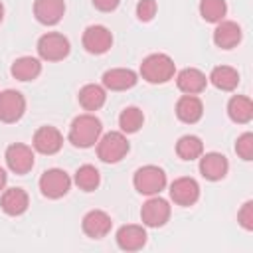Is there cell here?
<instances>
[{"instance_id":"cell-1","label":"cell","mask_w":253,"mask_h":253,"mask_svg":"<svg viewBox=\"0 0 253 253\" xmlns=\"http://www.w3.org/2000/svg\"><path fill=\"white\" fill-rule=\"evenodd\" d=\"M101 132H103V123L95 115L83 113L71 121L67 138L77 148H89L99 140Z\"/></svg>"},{"instance_id":"cell-2","label":"cell","mask_w":253,"mask_h":253,"mask_svg":"<svg viewBox=\"0 0 253 253\" xmlns=\"http://www.w3.org/2000/svg\"><path fill=\"white\" fill-rule=\"evenodd\" d=\"M176 73V65L174 59L166 53H150L142 59L140 63V75L144 81L152 83V85H160V83H168Z\"/></svg>"},{"instance_id":"cell-3","label":"cell","mask_w":253,"mask_h":253,"mask_svg":"<svg viewBox=\"0 0 253 253\" xmlns=\"http://www.w3.org/2000/svg\"><path fill=\"white\" fill-rule=\"evenodd\" d=\"M132 184H134V190L138 194L156 196L166 188V172L160 166L146 164V166H142V168H138L134 172Z\"/></svg>"},{"instance_id":"cell-4","label":"cell","mask_w":253,"mask_h":253,"mask_svg":"<svg viewBox=\"0 0 253 253\" xmlns=\"http://www.w3.org/2000/svg\"><path fill=\"white\" fill-rule=\"evenodd\" d=\"M128 140L125 136V132L119 130H111L103 136H99L97 140V156L107 162V164H115L119 160H123L128 152Z\"/></svg>"},{"instance_id":"cell-5","label":"cell","mask_w":253,"mask_h":253,"mask_svg":"<svg viewBox=\"0 0 253 253\" xmlns=\"http://www.w3.org/2000/svg\"><path fill=\"white\" fill-rule=\"evenodd\" d=\"M38 55L43 61H61L69 55L71 43L63 34L57 32H47L38 40Z\"/></svg>"},{"instance_id":"cell-6","label":"cell","mask_w":253,"mask_h":253,"mask_svg":"<svg viewBox=\"0 0 253 253\" xmlns=\"http://www.w3.org/2000/svg\"><path fill=\"white\" fill-rule=\"evenodd\" d=\"M71 188V178L61 168H49L40 176V192L49 200L63 198Z\"/></svg>"},{"instance_id":"cell-7","label":"cell","mask_w":253,"mask_h":253,"mask_svg":"<svg viewBox=\"0 0 253 253\" xmlns=\"http://www.w3.org/2000/svg\"><path fill=\"white\" fill-rule=\"evenodd\" d=\"M140 219L146 227H162L170 219V204L160 196L148 198L142 204Z\"/></svg>"},{"instance_id":"cell-8","label":"cell","mask_w":253,"mask_h":253,"mask_svg":"<svg viewBox=\"0 0 253 253\" xmlns=\"http://www.w3.org/2000/svg\"><path fill=\"white\" fill-rule=\"evenodd\" d=\"M26 113V99L16 89H6L0 93V121L18 123Z\"/></svg>"},{"instance_id":"cell-9","label":"cell","mask_w":253,"mask_h":253,"mask_svg":"<svg viewBox=\"0 0 253 253\" xmlns=\"http://www.w3.org/2000/svg\"><path fill=\"white\" fill-rule=\"evenodd\" d=\"M6 164L14 174H28L34 168V150L28 144L14 142L6 148Z\"/></svg>"},{"instance_id":"cell-10","label":"cell","mask_w":253,"mask_h":253,"mask_svg":"<svg viewBox=\"0 0 253 253\" xmlns=\"http://www.w3.org/2000/svg\"><path fill=\"white\" fill-rule=\"evenodd\" d=\"M83 47L93 53V55H101V53H107L113 45V34L101 26V24H95V26H89L85 28L83 32Z\"/></svg>"},{"instance_id":"cell-11","label":"cell","mask_w":253,"mask_h":253,"mask_svg":"<svg viewBox=\"0 0 253 253\" xmlns=\"http://www.w3.org/2000/svg\"><path fill=\"white\" fill-rule=\"evenodd\" d=\"M170 198L178 206H184V208L194 206L198 202V198H200V186H198V182L194 178H188V176L176 178L170 184Z\"/></svg>"},{"instance_id":"cell-12","label":"cell","mask_w":253,"mask_h":253,"mask_svg":"<svg viewBox=\"0 0 253 253\" xmlns=\"http://www.w3.org/2000/svg\"><path fill=\"white\" fill-rule=\"evenodd\" d=\"M81 227H83V233L87 237H93V239H103L111 227H113V219L107 211L103 210H91L83 215V221H81Z\"/></svg>"},{"instance_id":"cell-13","label":"cell","mask_w":253,"mask_h":253,"mask_svg":"<svg viewBox=\"0 0 253 253\" xmlns=\"http://www.w3.org/2000/svg\"><path fill=\"white\" fill-rule=\"evenodd\" d=\"M32 144H34V150H38L40 154H47L49 156V154H55V152L61 150L63 136L55 126H40L34 132Z\"/></svg>"},{"instance_id":"cell-14","label":"cell","mask_w":253,"mask_h":253,"mask_svg":"<svg viewBox=\"0 0 253 253\" xmlns=\"http://www.w3.org/2000/svg\"><path fill=\"white\" fill-rule=\"evenodd\" d=\"M227 170H229V162H227V158L223 154H219V152L202 154V158H200V174L206 180L217 182V180L225 178Z\"/></svg>"},{"instance_id":"cell-15","label":"cell","mask_w":253,"mask_h":253,"mask_svg":"<svg viewBox=\"0 0 253 253\" xmlns=\"http://www.w3.org/2000/svg\"><path fill=\"white\" fill-rule=\"evenodd\" d=\"M65 14L63 0H36L34 2V16L43 26H55L61 22Z\"/></svg>"},{"instance_id":"cell-16","label":"cell","mask_w":253,"mask_h":253,"mask_svg":"<svg viewBox=\"0 0 253 253\" xmlns=\"http://www.w3.org/2000/svg\"><path fill=\"white\" fill-rule=\"evenodd\" d=\"M243 38L241 26L237 22L231 20H221L217 22L215 30H213V43L221 49H233Z\"/></svg>"},{"instance_id":"cell-17","label":"cell","mask_w":253,"mask_h":253,"mask_svg":"<svg viewBox=\"0 0 253 253\" xmlns=\"http://www.w3.org/2000/svg\"><path fill=\"white\" fill-rule=\"evenodd\" d=\"M136 81H138V75L126 67H115V69H107L103 73V87L111 89V91L132 89L136 85Z\"/></svg>"},{"instance_id":"cell-18","label":"cell","mask_w":253,"mask_h":253,"mask_svg":"<svg viewBox=\"0 0 253 253\" xmlns=\"http://www.w3.org/2000/svg\"><path fill=\"white\" fill-rule=\"evenodd\" d=\"M144 243H146V229L142 225L128 223L117 231V245L123 251H138L144 247Z\"/></svg>"},{"instance_id":"cell-19","label":"cell","mask_w":253,"mask_h":253,"mask_svg":"<svg viewBox=\"0 0 253 253\" xmlns=\"http://www.w3.org/2000/svg\"><path fill=\"white\" fill-rule=\"evenodd\" d=\"M176 85H178V89H180L182 93H186V95H198V93H202V91L206 89L208 77H206L200 69H196V67H186V69L178 71V75H176Z\"/></svg>"},{"instance_id":"cell-20","label":"cell","mask_w":253,"mask_h":253,"mask_svg":"<svg viewBox=\"0 0 253 253\" xmlns=\"http://www.w3.org/2000/svg\"><path fill=\"white\" fill-rule=\"evenodd\" d=\"M30 206V198L22 188H8L0 198V208L8 215H22Z\"/></svg>"},{"instance_id":"cell-21","label":"cell","mask_w":253,"mask_h":253,"mask_svg":"<svg viewBox=\"0 0 253 253\" xmlns=\"http://www.w3.org/2000/svg\"><path fill=\"white\" fill-rule=\"evenodd\" d=\"M204 115V105L200 101V97L196 95H184L178 99L176 103V117L186 123V125H194L202 119Z\"/></svg>"},{"instance_id":"cell-22","label":"cell","mask_w":253,"mask_h":253,"mask_svg":"<svg viewBox=\"0 0 253 253\" xmlns=\"http://www.w3.org/2000/svg\"><path fill=\"white\" fill-rule=\"evenodd\" d=\"M10 73L14 79L18 81H34L40 73H42V63L38 57H32V55H22L18 57L12 67H10Z\"/></svg>"},{"instance_id":"cell-23","label":"cell","mask_w":253,"mask_h":253,"mask_svg":"<svg viewBox=\"0 0 253 253\" xmlns=\"http://www.w3.org/2000/svg\"><path fill=\"white\" fill-rule=\"evenodd\" d=\"M77 99L85 111H99L107 101V93H105V87L95 85V83H87L79 89Z\"/></svg>"},{"instance_id":"cell-24","label":"cell","mask_w":253,"mask_h":253,"mask_svg":"<svg viewBox=\"0 0 253 253\" xmlns=\"http://www.w3.org/2000/svg\"><path fill=\"white\" fill-rule=\"evenodd\" d=\"M227 115L233 123L245 125L253 119V103L245 95H233L227 103Z\"/></svg>"},{"instance_id":"cell-25","label":"cell","mask_w":253,"mask_h":253,"mask_svg":"<svg viewBox=\"0 0 253 253\" xmlns=\"http://www.w3.org/2000/svg\"><path fill=\"white\" fill-rule=\"evenodd\" d=\"M208 79L219 91H233L239 85V73H237V69H233L229 65H217V67H213Z\"/></svg>"},{"instance_id":"cell-26","label":"cell","mask_w":253,"mask_h":253,"mask_svg":"<svg viewBox=\"0 0 253 253\" xmlns=\"http://www.w3.org/2000/svg\"><path fill=\"white\" fill-rule=\"evenodd\" d=\"M176 154L182 160H196L204 154V142L196 134H184L176 142Z\"/></svg>"},{"instance_id":"cell-27","label":"cell","mask_w":253,"mask_h":253,"mask_svg":"<svg viewBox=\"0 0 253 253\" xmlns=\"http://www.w3.org/2000/svg\"><path fill=\"white\" fill-rule=\"evenodd\" d=\"M73 182L77 184L79 190H83V192H93V190H97L99 184H101V174H99V170H97L95 166L83 164V166H79V168L75 170Z\"/></svg>"},{"instance_id":"cell-28","label":"cell","mask_w":253,"mask_h":253,"mask_svg":"<svg viewBox=\"0 0 253 253\" xmlns=\"http://www.w3.org/2000/svg\"><path fill=\"white\" fill-rule=\"evenodd\" d=\"M142 123H144V113L138 107H126L119 115V126H121V132H125V134L138 132Z\"/></svg>"},{"instance_id":"cell-29","label":"cell","mask_w":253,"mask_h":253,"mask_svg":"<svg viewBox=\"0 0 253 253\" xmlns=\"http://www.w3.org/2000/svg\"><path fill=\"white\" fill-rule=\"evenodd\" d=\"M225 14H227L225 0H200V16L206 22L217 24L225 18Z\"/></svg>"},{"instance_id":"cell-30","label":"cell","mask_w":253,"mask_h":253,"mask_svg":"<svg viewBox=\"0 0 253 253\" xmlns=\"http://www.w3.org/2000/svg\"><path fill=\"white\" fill-rule=\"evenodd\" d=\"M235 152L241 160L249 162L253 160V134L251 132H243L241 136H237V142H235Z\"/></svg>"},{"instance_id":"cell-31","label":"cell","mask_w":253,"mask_h":253,"mask_svg":"<svg viewBox=\"0 0 253 253\" xmlns=\"http://www.w3.org/2000/svg\"><path fill=\"white\" fill-rule=\"evenodd\" d=\"M156 0H138L136 4V16L140 22H150L154 16H156Z\"/></svg>"},{"instance_id":"cell-32","label":"cell","mask_w":253,"mask_h":253,"mask_svg":"<svg viewBox=\"0 0 253 253\" xmlns=\"http://www.w3.org/2000/svg\"><path fill=\"white\" fill-rule=\"evenodd\" d=\"M237 221H239V225H241L243 229H247V231L253 229V202H251V200L245 202V204L241 206V210L237 211Z\"/></svg>"},{"instance_id":"cell-33","label":"cell","mask_w":253,"mask_h":253,"mask_svg":"<svg viewBox=\"0 0 253 253\" xmlns=\"http://www.w3.org/2000/svg\"><path fill=\"white\" fill-rule=\"evenodd\" d=\"M91 2H93V6H95L97 10H101V12H113V10H117L119 4H121V0H91Z\"/></svg>"},{"instance_id":"cell-34","label":"cell","mask_w":253,"mask_h":253,"mask_svg":"<svg viewBox=\"0 0 253 253\" xmlns=\"http://www.w3.org/2000/svg\"><path fill=\"white\" fill-rule=\"evenodd\" d=\"M6 182H8V176H6V172H4V168H0V192L4 190V186H6Z\"/></svg>"},{"instance_id":"cell-35","label":"cell","mask_w":253,"mask_h":253,"mask_svg":"<svg viewBox=\"0 0 253 253\" xmlns=\"http://www.w3.org/2000/svg\"><path fill=\"white\" fill-rule=\"evenodd\" d=\"M2 20H4V6H2V2H0V24H2Z\"/></svg>"}]
</instances>
